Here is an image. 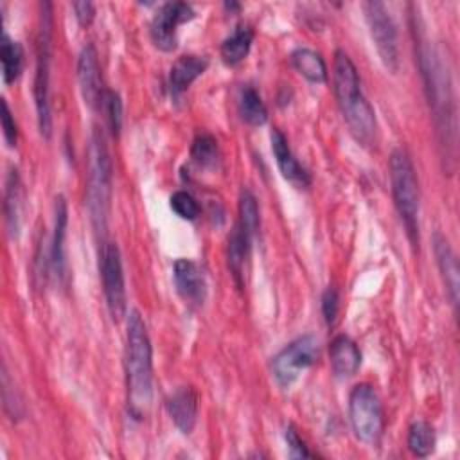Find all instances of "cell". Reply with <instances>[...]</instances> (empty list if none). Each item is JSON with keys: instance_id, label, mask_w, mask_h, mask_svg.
<instances>
[{"instance_id": "obj_1", "label": "cell", "mask_w": 460, "mask_h": 460, "mask_svg": "<svg viewBox=\"0 0 460 460\" xmlns=\"http://www.w3.org/2000/svg\"><path fill=\"white\" fill-rule=\"evenodd\" d=\"M126 388L128 413L142 420L153 402V349L146 323L138 311H131L126 329Z\"/></svg>"}, {"instance_id": "obj_2", "label": "cell", "mask_w": 460, "mask_h": 460, "mask_svg": "<svg viewBox=\"0 0 460 460\" xmlns=\"http://www.w3.org/2000/svg\"><path fill=\"white\" fill-rule=\"evenodd\" d=\"M419 65L424 77V88L429 101V108L433 111L435 126L440 135V146L446 149L444 156L447 160H455L456 149V106L453 95V84L449 77L447 63L440 59V56L419 40Z\"/></svg>"}, {"instance_id": "obj_3", "label": "cell", "mask_w": 460, "mask_h": 460, "mask_svg": "<svg viewBox=\"0 0 460 460\" xmlns=\"http://www.w3.org/2000/svg\"><path fill=\"white\" fill-rule=\"evenodd\" d=\"M332 90L350 135L361 146L376 142V113L361 92L358 68L345 50H336L332 70Z\"/></svg>"}, {"instance_id": "obj_4", "label": "cell", "mask_w": 460, "mask_h": 460, "mask_svg": "<svg viewBox=\"0 0 460 460\" xmlns=\"http://www.w3.org/2000/svg\"><path fill=\"white\" fill-rule=\"evenodd\" d=\"M111 207V158L104 135L93 128L88 144L86 172V208L90 223L99 237L104 239Z\"/></svg>"}, {"instance_id": "obj_5", "label": "cell", "mask_w": 460, "mask_h": 460, "mask_svg": "<svg viewBox=\"0 0 460 460\" xmlns=\"http://www.w3.org/2000/svg\"><path fill=\"white\" fill-rule=\"evenodd\" d=\"M390 189L395 210L411 246H419V180L410 155L395 149L390 155Z\"/></svg>"}, {"instance_id": "obj_6", "label": "cell", "mask_w": 460, "mask_h": 460, "mask_svg": "<svg viewBox=\"0 0 460 460\" xmlns=\"http://www.w3.org/2000/svg\"><path fill=\"white\" fill-rule=\"evenodd\" d=\"M50 54H52V5L41 4L40 31L36 40V75H34V101L38 113L40 133L49 138L52 133L49 84H50Z\"/></svg>"}, {"instance_id": "obj_7", "label": "cell", "mask_w": 460, "mask_h": 460, "mask_svg": "<svg viewBox=\"0 0 460 460\" xmlns=\"http://www.w3.org/2000/svg\"><path fill=\"white\" fill-rule=\"evenodd\" d=\"M349 419L354 435L367 446H376L385 429L383 404L368 383H359L349 395Z\"/></svg>"}, {"instance_id": "obj_8", "label": "cell", "mask_w": 460, "mask_h": 460, "mask_svg": "<svg viewBox=\"0 0 460 460\" xmlns=\"http://www.w3.org/2000/svg\"><path fill=\"white\" fill-rule=\"evenodd\" d=\"M320 358V343L314 334H304L289 341L273 359L271 374L279 386L289 388L298 376Z\"/></svg>"}, {"instance_id": "obj_9", "label": "cell", "mask_w": 460, "mask_h": 460, "mask_svg": "<svg viewBox=\"0 0 460 460\" xmlns=\"http://www.w3.org/2000/svg\"><path fill=\"white\" fill-rule=\"evenodd\" d=\"M365 20L370 31V38L376 45L377 56L383 66L390 74H397L399 70V40L397 29L390 16V11L383 2H365L363 4Z\"/></svg>"}, {"instance_id": "obj_10", "label": "cell", "mask_w": 460, "mask_h": 460, "mask_svg": "<svg viewBox=\"0 0 460 460\" xmlns=\"http://www.w3.org/2000/svg\"><path fill=\"white\" fill-rule=\"evenodd\" d=\"M99 271L102 279V291L108 313L113 322H120L128 311V296L122 271V257L115 243H102Z\"/></svg>"}, {"instance_id": "obj_11", "label": "cell", "mask_w": 460, "mask_h": 460, "mask_svg": "<svg viewBox=\"0 0 460 460\" xmlns=\"http://www.w3.org/2000/svg\"><path fill=\"white\" fill-rule=\"evenodd\" d=\"M194 18V9L185 2H167L164 4L151 20V40L156 49L171 52L176 49L178 25L190 22Z\"/></svg>"}, {"instance_id": "obj_12", "label": "cell", "mask_w": 460, "mask_h": 460, "mask_svg": "<svg viewBox=\"0 0 460 460\" xmlns=\"http://www.w3.org/2000/svg\"><path fill=\"white\" fill-rule=\"evenodd\" d=\"M77 81L84 104L90 110L101 108V101L104 95L102 75L97 50L92 43H86L77 58Z\"/></svg>"}, {"instance_id": "obj_13", "label": "cell", "mask_w": 460, "mask_h": 460, "mask_svg": "<svg viewBox=\"0 0 460 460\" xmlns=\"http://www.w3.org/2000/svg\"><path fill=\"white\" fill-rule=\"evenodd\" d=\"M172 280L178 295L189 305L199 307L207 296V282L199 266L190 259H178L172 266Z\"/></svg>"}, {"instance_id": "obj_14", "label": "cell", "mask_w": 460, "mask_h": 460, "mask_svg": "<svg viewBox=\"0 0 460 460\" xmlns=\"http://www.w3.org/2000/svg\"><path fill=\"white\" fill-rule=\"evenodd\" d=\"M270 140H271V151L282 178L288 180L296 189H307L311 185V174L293 155L286 135L280 129L273 128L270 133Z\"/></svg>"}, {"instance_id": "obj_15", "label": "cell", "mask_w": 460, "mask_h": 460, "mask_svg": "<svg viewBox=\"0 0 460 460\" xmlns=\"http://www.w3.org/2000/svg\"><path fill=\"white\" fill-rule=\"evenodd\" d=\"M165 408L174 426L183 433L190 435L198 420V394L192 386H178L167 399Z\"/></svg>"}, {"instance_id": "obj_16", "label": "cell", "mask_w": 460, "mask_h": 460, "mask_svg": "<svg viewBox=\"0 0 460 460\" xmlns=\"http://www.w3.org/2000/svg\"><path fill=\"white\" fill-rule=\"evenodd\" d=\"M331 370L338 379L352 377L361 365V352L354 340L347 334H338L329 345Z\"/></svg>"}, {"instance_id": "obj_17", "label": "cell", "mask_w": 460, "mask_h": 460, "mask_svg": "<svg viewBox=\"0 0 460 460\" xmlns=\"http://www.w3.org/2000/svg\"><path fill=\"white\" fill-rule=\"evenodd\" d=\"M208 59L205 56H196V54H187L180 56L169 72V92L172 99H178L183 95L189 86L207 70Z\"/></svg>"}, {"instance_id": "obj_18", "label": "cell", "mask_w": 460, "mask_h": 460, "mask_svg": "<svg viewBox=\"0 0 460 460\" xmlns=\"http://www.w3.org/2000/svg\"><path fill=\"white\" fill-rule=\"evenodd\" d=\"M68 226V207L63 196L56 198L54 203V234L50 244V268L52 275L58 280H63L66 275V259H65V237Z\"/></svg>"}, {"instance_id": "obj_19", "label": "cell", "mask_w": 460, "mask_h": 460, "mask_svg": "<svg viewBox=\"0 0 460 460\" xmlns=\"http://www.w3.org/2000/svg\"><path fill=\"white\" fill-rule=\"evenodd\" d=\"M433 250H435L438 271L442 275V282L446 286L449 302L456 307V304H458V277H460L456 255H455L449 241L440 232H437L433 237Z\"/></svg>"}, {"instance_id": "obj_20", "label": "cell", "mask_w": 460, "mask_h": 460, "mask_svg": "<svg viewBox=\"0 0 460 460\" xmlns=\"http://www.w3.org/2000/svg\"><path fill=\"white\" fill-rule=\"evenodd\" d=\"M252 243L253 241L237 225H234V228L228 235L226 261H228L230 273H232L239 289L244 288V270H246V261H248V255H250Z\"/></svg>"}, {"instance_id": "obj_21", "label": "cell", "mask_w": 460, "mask_h": 460, "mask_svg": "<svg viewBox=\"0 0 460 460\" xmlns=\"http://www.w3.org/2000/svg\"><path fill=\"white\" fill-rule=\"evenodd\" d=\"M253 29L250 25H237L230 36H226L219 47V56L226 66H237L243 63L252 49Z\"/></svg>"}, {"instance_id": "obj_22", "label": "cell", "mask_w": 460, "mask_h": 460, "mask_svg": "<svg viewBox=\"0 0 460 460\" xmlns=\"http://www.w3.org/2000/svg\"><path fill=\"white\" fill-rule=\"evenodd\" d=\"M4 216H5V226L9 235L18 237L20 219H22V181L16 169H11L5 178Z\"/></svg>"}, {"instance_id": "obj_23", "label": "cell", "mask_w": 460, "mask_h": 460, "mask_svg": "<svg viewBox=\"0 0 460 460\" xmlns=\"http://www.w3.org/2000/svg\"><path fill=\"white\" fill-rule=\"evenodd\" d=\"M289 59H291L293 68L309 83L322 84L327 81V66L318 52L300 47L291 52Z\"/></svg>"}, {"instance_id": "obj_24", "label": "cell", "mask_w": 460, "mask_h": 460, "mask_svg": "<svg viewBox=\"0 0 460 460\" xmlns=\"http://www.w3.org/2000/svg\"><path fill=\"white\" fill-rule=\"evenodd\" d=\"M237 111L248 126H262L268 120V110L253 86H243L237 95Z\"/></svg>"}, {"instance_id": "obj_25", "label": "cell", "mask_w": 460, "mask_h": 460, "mask_svg": "<svg viewBox=\"0 0 460 460\" xmlns=\"http://www.w3.org/2000/svg\"><path fill=\"white\" fill-rule=\"evenodd\" d=\"M0 59H2V77L5 84H13L23 68V49L14 41L7 32L2 34L0 43Z\"/></svg>"}, {"instance_id": "obj_26", "label": "cell", "mask_w": 460, "mask_h": 460, "mask_svg": "<svg viewBox=\"0 0 460 460\" xmlns=\"http://www.w3.org/2000/svg\"><path fill=\"white\" fill-rule=\"evenodd\" d=\"M408 449L413 456L426 458L435 449V429L426 420H415L408 429Z\"/></svg>"}, {"instance_id": "obj_27", "label": "cell", "mask_w": 460, "mask_h": 460, "mask_svg": "<svg viewBox=\"0 0 460 460\" xmlns=\"http://www.w3.org/2000/svg\"><path fill=\"white\" fill-rule=\"evenodd\" d=\"M237 226L253 241L259 235L261 216L257 198L250 189H243L239 196V221Z\"/></svg>"}, {"instance_id": "obj_28", "label": "cell", "mask_w": 460, "mask_h": 460, "mask_svg": "<svg viewBox=\"0 0 460 460\" xmlns=\"http://www.w3.org/2000/svg\"><path fill=\"white\" fill-rule=\"evenodd\" d=\"M190 158L198 167H203V169L216 167V164L219 160L217 140L210 133L196 135V138L192 140V146H190Z\"/></svg>"}, {"instance_id": "obj_29", "label": "cell", "mask_w": 460, "mask_h": 460, "mask_svg": "<svg viewBox=\"0 0 460 460\" xmlns=\"http://www.w3.org/2000/svg\"><path fill=\"white\" fill-rule=\"evenodd\" d=\"M101 110L106 117L108 128L113 137H119L120 128H122V101L120 95L113 90H104L102 101H101Z\"/></svg>"}, {"instance_id": "obj_30", "label": "cell", "mask_w": 460, "mask_h": 460, "mask_svg": "<svg viewBox=\"0 0 460 460\" xmlns=\"http://www.w3.org/2000/svg\"><path fill=\"white\" fill-rule=\"evenodd\" d=\"M171 208L172 212L181 217V219H187V221H194L199 212H201V207L199 203L196 201V198L192 194H189L187 190H176L172 196H171Z\"/></svg>"}, {"instance_id": "obj_31", "label": "cell", "mask_w": 460, "mask_h": 460, "mask_svg": "<svg viewBox=\"0 0 460 460\" xmlns=\"http://www.w3.org/2000/svg\"><path fill=\"white\" fill-rule=\"evenodd\" d=\"M340 311V295L334 286H327L322 295V314L327 325H334Z\"/></svg>"}, {"instance_id": "obj_32", "label": "cell", "mask_w": 460, "mask_h": 460, "mask_svg": "<svg viewBox=\"0 0 460 460\" xmlns=\"http://www.w3.org/2000/svg\"><path fill=\"white\" fill-rule=\"evenodd\" d=\"M284 438H286V444H288V456L289 458H309V456H313L293 426L286 428Z\"/></svg>"}, {"instance_id": "obj_33", "label": "cell", "mask_w": 460, "mask_h": 460, "mask_svg": "<svg viewBox=\"0 0 460 460\" xmlns=\"http://www.w3.org/2000/svg\"><path fill=\"white\" fill-rule=\"evenodd\" d=\"M2 129H4V140L9 147H16L18 142V126L14 122V117L11 113V108L5 99H2Z\"/></svg>"}, {"instance_id": "obj_34", "label": "cell", "mask_w": 460, "mask_h": 460, "mask_svg": "<svg viewBox=\"0 0 460 460\" xmlns=\"http://www.w3.org/2000/svg\"><path fill=\"white\" fill-rule=\"evenodd\" d=\"M72 9L75 13V20L81 27H88L92 22H93V16H95V7L92 2L88 0H83V2H74L72 4Z\"/></svg>"}]
</instances>
